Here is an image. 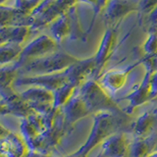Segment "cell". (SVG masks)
<instances>
[{
	"label": "cell",
	"mask_w": 157,
	"mask_h": 157,
	"mask_svg": "<svg viewBox=\"0 0 157 157\" xmlns=\"http://www.w3.org/2000/svg\"><path fill=\"white\" fill-rule=\"evenodd\" d=\"M131 115L127 117L118 116L108 112H101L93 115L92 127L87 140L80 148L71 154L72 157H87L90 151L98 144L118 132L132 134V123Z\"/></svg>",
	"instance_id": "1"
},
{
	"label": "cell",
	"mask_w": 157,
	"mask_h": 157,
	"mask_svg": "<svg viewBox=\"0 0 157 157\" xmlns=\"http://www.w3.org/2000/svg\"><path fill=\"white\" fill-rule=\"evenodd\" d=\"M78 90L91 115L108 112L122 117L130 116L118 105V103L100 86L97 80L90 78L81 87H78Z\"/></svg>",
	"instance_id": "2"
},
{
	"label": "cell",
	"mask_w": 157,
	"mask_h": 157,
	"mask_svg": "<svg viewBox=\"0 0 157 157\" xmlns=\"http://www.w3.org/2000/svg\"><path fill=\"white\" fill-rule=\"evenodd\" d=\"M80 59L63 50H58L49 55L28 61L19 68L20 76L50 75L65 71Z\"/></svg>",
	"instance_id": "3"
},
{
	"label": "cell",
	"mask_w": 157,
	"mask_h": 157,
	"mask_svg": "<svg viewBox=\"0 0 157 157\" xmlns=\"http://www.w3.org/2000/svg\"><path fill=\"white\" fill-rule=\"evenodd\" d=\"M76 1H40L31 14L32 29L34 32L50 25L64 13L68 12Z\"/></svg>",
	"instance_id": "4"
},
{
	"label": "cell",
	"mask_w": 157,
	"mask_h": 157,
	"mask_svg": "<svg viewBox=\"0 0 157 157\" xmlns=\"http://www.w3.org/2000/svg\"><path fill=\"white\" fill-rule=\"evenodd\" d=\"M70 131L68 130L66 126L65 119H64L63 113L61 110L60 115L58 116L57 120L54 123V125L46 130L43 134L34 141V144L31 147V151H36L42 154L50 155V152L58 146L62 139Z\"/></svg>",
	"instance_id": "5"
},
{
	"label": "cell",
	"mask_w": 157,
	"mask_h": 157,
	"mask_svg": "<svg viewBox=\"0 0 157 157\" xmlns=\"http://www.w3.org/2000/svg\"><path fill=\"white\" fill-rule=\"evenodd\" d=\"M58 50H60L59 43H57L51 36L41 34L24 47L18 61L13 65L19 70V68L28 61L49 55Z\"/></svg>",
	"instance_id": "6"
},
{
	"label": "cell",
	"mask_w": 157,
	"mask_h": 157,
	"mask_svg": "<svg viewBox=\"0 0 157 157\" xmlns=\"http://www.w3.org/2000/svg\"><path fill=\"white\" fill-rule=\"evenodd\" d=\"M70 82L67 69L65 71L50 74V75L40 76H20L14 82V86H38L55 91L65 83Z\"/></svg>",
	"instance_id": "7"
},
{
	"label": "cell",
	"mask_w": 157,
	"mask_h": 157,
	"mask_svg": "<svg viewBox=\"0 0 157 157\" xmlns=\"http://www.w3.org/2000/svg\"><path fill=\"white\" fill-rule=\"evenodd\" d=\"M33 109L12 87L1 90V114L14 115L24 119L34 114Z\"/></svg>",
	"instance_id": "8"
},
{
	"label": "cell",
	"mask_w": 157,
	"mask_h": 157,
	"mask_svg": "<svg viewBox=\"0 0 157 157\" xmlns=\"http://www.w3.org/2000/svg\"><path fill=\"white\" fill-rule=\"evenodd\" d=\"M20 95L38 114H47L54 109V92L46 88L31 86Z\"/></svg>",
	"instance_id": "9"
},
{
	"label": "cell",
	"mask_w": 157,
	"mask_h": 157,
	"mask_svg": "<svg viewBox=\"0 0 157 157\" xmlns=\"http://www.w3.org/2000/svg\"><path fill=\"white\" fill-rule=\"evenodd\" d=\"M140 63H141V61L131 64V65L125 68H116V69L108 70L98 77L97 82L100 83V86L110 95L115 94L117 91H119L125 86L129 74L134 69H136V67Z\"/></svg>",
	"instance_id": "10"
},
{
	"label": "cell",
	"mask_w": 157,
	"mask_h": 157,
	"mask_svg": "<svg viewBox=\"0 0 157 157\" xmlns=\"http://www.w3.org/2000/svg\"><path fill=\"white\" fill-rule=\"evenodd\" d=\"M117 29L114 27H108L101 38L99 46L97 48L96 53L93 55L95 63L94 72H93L92 78L95 80V78L99 77L102 69L104 68L105 64L107 63L111 53L115 46V42L117 39Z\"/></svg>",
	"instance_id": "11"
},
{
	"label": "cell",
	"mask_w": 157,
	"mask_h": 157,
	"mask_svg": "<svg viewBox=\"0 0 157 157\" xmlns=\"http://www.w3.org/2000/svg\"><path fill=\"white\" fill-rule=\"evenodd\" d=\"M1 157H26L29 148L23 137L1 127Z\"/></svg>",
	"instance_id": "12"
},
{
	"label": "cell",
	"mask_w": 157,
	"mask_h": 157,
	"mask_svg": "<svg viewBox=\"0 0 157 157\" xmlns=\"http://www.w3.org/2000/svg\"><path fill=\"white\" fill-rule=\"evenodd\" d=\"M61 110L64 119H65L66 126L70 132L73 130L74 126L78 121L91 115L78 90L71 97V99L61 108Z\"/></svg>",
	"instance_id": "13"
},
{
	"label": "cell",
	"mask_w": 157,
	"mask_h": 157,
	"mask_svg": "<svg viewBox=\"0 0 157 157\" xmlns=\"http://www.w3.org/2000/svg\"><path fill=\"white\" fill-rule=\"evenodd\" d=\"M152 74L153 73L145 69V73H144L142 81L139 85H136V86L132 87V91L129 94L123 98V99L129 101V105H128V107L125 109V111L129 115L132 114V112L134 111L136 108L140 107V105L151 100L150 81H151Z\"/></svg>",
	"instance_id": "14"
},
{
	"label": "cell",
	"mask_w": 157,
	"mask_h": 157,
	"mask_svg": "<svg viewBox=\"0 0 157 157\" xmlns=\"http://www.w3.org/2000/svg\"><path fill=\"white\" fill-rule=\"evenodd\" d=\"M130 141L125 132H118L102 142L99 154L102 157H129Z\"/></svg>",
	"instance_id": "15"
},
{
	"label": "cell",
	"mask_w": 157,
	"mask_h": 157,
	"mask_svg": "<svg viewBox=\"0 0 157 157\" xmlns=\"http://www.w3.org/2000/svg\"><path fill=\"white\" fill-rule=\"evenodd\" d=\"M140 1H107L105 7V22L109 27H114V25L119 22L128 14L132 12H139Z\"/></svg>",
	"instance_id": "16"
},
{
	"label": "cell",
	"mask_w": 157,
	"mask_h": 157,
	"mask_svg": "<svg viewBox=\"0 0 157 157\" xmlns=\"http://www.w3.org/2000/svg\"><path fill=\"white\" fill-rule=\"evenodd\" d=\"M157 131V109L144 111L132 123V134L136 137H147Z\"/></svg>",
	"instance_id": "17"
},
{
	"label": "cell",
	"mask_w": 157,
	"mask_h": 157,
	"mask_svg": "<svg viewBox=\"0 0 157 157\" xmlns=\"http://www.w3.org/2000/svg\"><path fill=\"white\" fill-rule=\"evenodd\" d=\"M157 147V131L147 137L134 136L130 141L129 157H147Z\"/></svg>",
	"instance_id": "18"
},
{
	"label": "cell",
	"mask_w": 157,
	"mask_h": 157,
	"mask_svg": "<svg viewBox=\"0 0 157 157\" xmlns=\"http://www.w3.org/2000/svg\"><path fill=\"white\" fill-rule=\"evenodd\" d=\"M34 32L31 27H1V45L3 44H22Z\"/></svg>",
	"instance_id": "19"
},
{
	"label": "cell",
	"mask_w": 157,
	"mask_h": 157,
	"mask_svg": "<svg viewBox=\"0 0 157 157\" xmlns=\"http://www.w3.org/2000/svg\"><path fill=\"white\" fill-rule=\"evenodd\" d=\"M49 29H50L51 33V37L57 43H60L67 36L70 37L72 33V26L69 11L61 15L59 18H57L49 26Z\"/></svg>",
	"instance_id": "20"
},
{
	"label": "cell",
	"mask_w": 157,
	"mask_h": 157,
	"mask_svg": "<svg viewBox=\"0 0 157 157\" xmlns=\"http://www.w3.org/2000/svg\"><path fill=\"white\" fill-rule=\"evenodd\" d=\"M78 88L77 85L73 82H67L61 87H59L54 92V108H62L71 99L74 93Z\"/></svg>",
	"instance_id": "21"
},
{
	"label": "cell",
	"mask_w": 157,
	"mask_h": 157,
	"mask_svg": "<svg viewBox=\"0 0 157 157\" xmlns=\"http://www.w3.org/2000/svg\"><path fill=\"white\" fill-rule=\"evenodd\" d=\"M24 47L18 44H3L0 47L1 51V67L11 65L18 61Z\"/></svg>",
	"instance_id": "22"
},
{
	"label": "cell",
	"mask_w": 157,
	"mask_h": 157,
	"mask_svg": "<svg viewBox=\"0 0 157 157\" xmlns=\"http://www.w3.org/2000/svg\"><path fill=\"white\" fill-rule=\"evenodd\" d=\"M19 77V70L13 64L1 67V90L7 87H12L15 81Z\"/></svg>",
	"instance_id": "23"
},
{
	"label": "cell",
	"mask_w": 157,
	"mask_h": 157,
	"mask_svg": "<svg viewBox=\"0 0 157 157\" xmlns=\"http://www.w3.org/2000/svg\"><path fill=\"white\" fill-rule=\"evenodd\" d=\"M141 28L147 33H157V6L141 19Z\"/></svg>",
	"instance_id": "24"
},
{
	"label": "cell",
	"mask_w": 157,
	"mask_h": 157,
	"mask_svg": "<svg viewBox=\"0 0 157 157\" xmlns=\"http://www.w3.org/2000/svg\"><path fill=\"white\" fill-rule=\"evenodd\" d=\"M142 50L145 56L157 53V33L147 34V37L142 45Z\"/></svg>",
	"instance_id": "25"
},
{
	"label": "cell",
	"mask_w": 157,
	"mask_h": 157,
	"mask_svg": "<svg viewBox=\"0 0 157 157\" xmlns=\"http://www.w3.org/2000/svg\"><path fill=\"white\" fill-rule=\"evenodd\" d=\"M140 61L146 70H149L152 73L157 72V53L153 54V55L144 56Z\"/></svg>",
	"instance_id": "26"
},
{
	"label": "cell",
	"mask_w": 157,
	"mask_h": 157,
	"mask_svg": "<svg viewBox=\"0 0 157 157\" xmlns=\"http://www.w3.org/2000/svg\"><path fill=\"white\" fill-rule=\"evenodd\" d=\"M157 6V1H140L139 4V13L142 17L148 15L152 10Z\"/></svg>",
	"instance_id": "27"
},
{
	"label": "cell",
	"mask_w": 157,
	"mask_h": 157,
	"mask_svg": "<svg viewBox=\"0 0 157 157\" xmlns=\"http://www.w3.org/2000/svg\"><path fill=\"white\" fill-rule=\"evenodd\" d=\"M150 97L151 100L157 98V72L153 73L150 81Z\"/></svg>",
	"instance_id": "28"
},
{
	"label": "cell",
	"mask_w": 157,
	"mask_h": 157,
	"mask_svg": "<svg viewBox=\"0 0 157 157\" xmlns=\"http://www.w3.org/2000/svg\"><path fill=\"white\" fill-rule=\"evenodd\" d=\"M26 157H52V156L51 155H47V154L39 153V152H36V151H31V150H29V154Z\"/></svg>",
	"instance_id": "29"
},
{
	"label": "cell",
	"mask_w": 157,
	"mask_h": 157,
	"mask_svg": "<svg viewBox=\"0 0 157 157\" xmlns=\"http://www.w3.org/2000/svg\"><path fill=\"white\" fill-rule=\"evenodd\" d=\"M147 157H157V150H154L152 153H150Z\"/></svg>",
	"instance_id": "30"
},
{
	"label": "cell",
	"mask_w": 157,
	"mask_h": 157,
	"mask_svg": "<svg viewBox=\"0 0 157 157\" xmlns=\"http://www.w3.org/2000/svg\"><path fill=\"white\" fill-rule=\"evenodd\" d=\"M155 150H157V147H156V149H155Z\"/></svg>",
	"instance_id": "31"
},
{
	"label": "cell",
	"mask_w": 157,
	"mask_h": 157,
	"mask_svg": "<svg viewBox=\"0 0 157 157\" xmlns=\"http://www.w3.org/2000/svg\"><path fill=\"white\" fill-rule=\"evenodd\" d=\"M156 109H157V108H156Z\"/></svg>",
	"instance_id": "32"
}]
</instances>
